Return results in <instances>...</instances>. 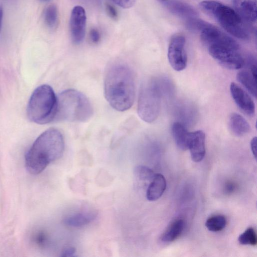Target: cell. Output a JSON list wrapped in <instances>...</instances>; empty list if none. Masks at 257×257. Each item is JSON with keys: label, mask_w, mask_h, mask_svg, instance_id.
<instances>
[{"label": "cell", "mask_w": 257, "mask_h": 257, "mask_svg": "<svg viewBox=\"0 0 257 257\" xmlns=\"http://www.w3.org/2000/svg\"><path fill=\"white\" fill-rule=\"evenodd\" d=\"M236 184L232 181L226 182L223 187L224 192L227 194H232L236 191Z\"/></svg>", "instance_id": "26"}, {"label": "cell", "mask_w": 257, "mask_h": 257, "mask_svg": "<svg viewBox=\"0 0 257 257\" xmlns=\"http://www.w3.org/2000/svg\"><path fill=\"white\" fill-rule=\"evenodd\" d=\"M236 78L254 98H256V78L250 71L243 70L239 71L236 75Z\"/></svg>", "instance_id": "19"}, {"label": "cell", "mask_w": 257, "mask_h": 257, "mask_svg": "<svg viewBox=\"0 0 257 257\" xmlns=\"http://www.w3.org/2000/svg\"><path fill=\"white\" fill-rule=\"evenodd\" d=\"M63 135L58 130L49 128L41 134L25 156V166L31 174L41 173L51 163L59 159L64 150Z\"/></svg>", "instance_id": "2"}, {"label": "cell", "mask_w": 257, "mask_h": 257, "mask_svg": "<svg viewBox=\"0 0 257 257\" xmlns=\"http://www.w3.org/2000/svg\"><path fill=\"white\" fill-rule=\"evenodd\" d=\"M228 125L231 132L237 137L243 136L250 131V126L246 120L235 112L230 115Z\"/></svg>", "instance_id": "15"}, {"label": "cell", "mask_w": 257, "mask_h": 257, "mask_svg": "<svg viewBox=\"0 0 257 257\" xmlns=\"http://www.w3.org/2000/svg\"><path fill=\"white\" fill-rule=\"evenodd\" d=\"M161 91L157 79L151 78L141 86L138 103V113L144 121L152 123L159 115L161 109Z\"/></svg>", "instance_id": "7"}, {"label": "cell", "mask_w": 257, "mask_h": 257, "mask_svg": "<svg viewBox=\"0 0 257 257\" xmlns=\"http://www.w3.org/2000/svg\"><path fill=\"white\" fill-rule=\"evenodd\" d=\"M238 240L241 244L255 245L257 244L256 231L253 227H249L239 236Z\"/></svg>", "instance_id": "23"}, {"label": "cell", "mask_w": 257, "mask_h": 257, "mask_svg": "<svg viewBox=\"0 0 257 257\" xmlns=\"http://www.w3.org/2000/svg\"><path fill=\"white\" fill-rule=\"evenodd\" d=\"M116 5L124 9L132 7L135 3V0H111Z\"/></svg>", "instance_id": "27"}, {"label": "cell", "mask_w": 257, "mask_h": 257, "mask_svg": "<svg viewBox=\"0 0 257 257\" xmlns=\"http://www.w3.org/2000/svg\"><path fill=\"white\" fill-rule=\"evenodd\" d=\"M86 26V12L82 6H75L71 12L69 21L70 36L74 44L81 43L85 37Z\"/></svg>", "instance_id": "9"}, {"label": "cell", "mask_w": 257, "mask_h": 257, "mask_svg": "<svg viewBox=\"0 0 257 257\" xmlns=\"http://www.w3.org/2000/svg\"><path fill=\"white\" fill-rule=\"evenodd\" d=\"M206 46L211 57L226 68L239 69L245 64L238 43L224 32L218 35Z\"/></svg>", "instance_id": "6"}, {"label": "cell", "mask_w": 257, "mask_h": 257, "mask_svg": "<svg viewBox=\"0 0 257 257\" xmlns=\"http://www.w3.org/2000/svg\"><path fill=\"white\" fill-rule=\"evenodd\" d=\"M166 188L165 177L161 174H156L149 183L146 191V197L149 201H156L160 198Z\"/></svg>", "instance_id": "13"}, {"label": "cell", "mask_w": 257, "mask_h": 257, "mask_svg": "<svg viewBox=\"0 0 257 257\" xmlns=\"http://www.w3.org/2000/svg\"><path fill=\"white\" fill-rule=\"evenodd\" d=\"M41 1H43V2H48V1H49L50 0H40Z\"/></svg>", "instance_id": "32"}, {"label": "cell", "mask_w": 257, "mask_h": 257, "mask_svg": "<svg viewBox=\"0 0 257 257\" xmlns=\"http://www.w3.org/2000/svg\"><path fill=\"white\" fill-rule=\"evenodd\" d=\"M171 131L178 148L183 151L187 150L189 132L186 127L179 122H174L172 125Z\"/></svg>", "instance_id": "17"}, {"label": "cell", "mask_w": 257, "mask_h": 257, "mask_svg": "<svg viewBox=\"0 0 257 257\" xmlns=\"http://www.w3.org/2000/svg\"><path fill=\"white\" fill-rule=\"evenodd\" d=\"M162 1H167V0H162Z\"/></svg>", "instance_id": "33"}, {"label": "cell", "mask_w": 257, "mask_h": 257, "mask_svg": "<svg viewBox=\"0 0 257 257\" xmlns=\"http://www.w3.org/2000/svg\"><path fill=\"white\" fill-rule=\"evenodd\" d=\"M43 18L45 24L50 29H54L58 23V10L56 6L51 4L48 6L43 13Z\"/></svg>", "instance_id": "20"}, {"label": "cell", "mask_w": 257, "mask_h": 257, "mask_svg": "<svg viewBox=\"0 0 257 257\" xmlns=\"http://www.w3.org/2000/svg\"><path fill=\"white\" fill-rule=\"evenodd\" d=\"M230 91L239 108L246 115L253 116L255 113V104L248 93L234 82L231 83Z\"/></svg>", "instance_id": "10"}, {"label": "cell", "mask_w": 257, "mask_h": 257, "mask_svg": "<svg viewBox=\"0 0 257 257\" xmlns=\"http://www.w3.org/2000/svg\"><path fill=\"white\" fill-rule=\"evenodd\" d=\"M3 17H4V9L0 5V32L1 31L3 25Z\"/></svg>", "instance_id": "31"}, {"label": "cell", "mask_w": 257, "mask_h": 257, "mask_svg": "<svg viewBox=\"0 0 257 257\" xmlns=\"http://www.w3.org/2000/svg\"><path fill=\"white\" fill-rule=\"evenodd\" d=\"M226 222V219L224 216L215 215L207 219L205 226L209 230L217 232L222 230L225 227Z\"/></svg>", "instance_id": "21"}, {"label": "cell", "mask_w": 257, "mask_h": 257, "mask_svg": "<svg viewBox=\"0 0 257 257\" xmlns=\"http://www.w3.org/2000/svg\"><path fill=\"white\" fill-rule=\"evenodd\" d=\"M92 106L87 97L75 89H67L57 96V104L53 121L83 122L93 114Z\"/></svg>", "instance_id": "3"}, {"label": "cell", "mask_w": 257, "mask_h": 257, "mask_svg": "<svg viewBox=\"0 0 257 257\" xmlns=\"http://www.w3.org/2000/svg\"><path fill=\"white\" fill-rule=\"evenodd\" d=\"M76 250L73 247H68L65 248L62 252L61 256L63 257H71L75 256Z\"/></svg>", "instance_id": "29"}, {"label": "cell", "mask_w": 257, "mask_h": 257, "mask_svg": "<svg viewBox=\"0 0 257 257\" xmlns=\"http://www.w3.org/2000/svg\"><path fill=\"white\" fill-rule=\"evenodd\" d=\"M33 241L37 245L43 246L46 243L47 236L44 232L42 231H38L33 236Z\"/></svg>", "instance_id": "24"}, {"label": "cell", "mask_w": 257, "mask_h": 257, "mask_svg": "<svg viewBox=\"0 0 257 257\" xmlns=\"http://www.w3.org/2000/svg\"><path fill=\"white\" fill-rule=\"evenodd\" d=\"M168 58L171 67L177 71L184 70L187 64L185 38L179 33L173 35L168 49Z\"/></svg>", "instance_id": "8"}, {"label": "cell", "mask_w": 257, "mask_h": 257, "mask_svg": "<svg viewBox=\"0 0 257 257\" xmlns=\"http://www.w3.org/2000/svg\"><path fill=\"white\" fill-rule=\"evenodd\" d=\"M199 6L231 35L240 39H248L249 33L243 21L233 9L215 1H204Z\"/></svg>", "instance_id": "4"}, {"label": "cell", "mask_w": 257, "mask_h": 257, "mask_svg": "<svg viewBox=\"0 0 257 257\" xmlns=\"http://www.w3.org/2000/svg\"><path fill=\"white\" fill-rule=\"evenodd\" d=\"M135 177L141 182H148L153 180L156 174L150 168L144 166H138L134 170Z\"/></svg>", "instance_id": "22"}, {"label": "cell", "mask_w": 257, "mask_h": 257, "mask_svg": "<svg viewBox=\"0 0 257 257\" xmlns=\"http://www.w3.org/2000/svg\"><path fill=\"white\" fill-rule=\"evenodd\" d=\"M89 36L91 41L94 44H97L100 40L101 35L99 31L96 28L90 30Z\"/></svg>", "instance_id": "25"}, {"label": "cell", "mask_w": 257, "mask_h": 257, "mask_svg": "<svg viewBox=\"0 0 257 257\" xmlns=\"http://www.w3.org/2000/svg\"><path fill=\"white\" fill-rule=\"evenodd\" d=\"M168 9L175 15L187 20L197 17L196 11L190 5L181 1L173 0L168 2Z\"/></svg>", "instance_id": "14"}, {"label": "cell", "mask_w": 257, "mask_h": 257, "mask_svg": "<svg viewBox=\"0 0 257 257\" xmlns=\"http://www.w3.org/2000/svg\"><path fill=\"white\" fill-rule=\"evenodd\" d=\"M185 221L178 218L173 220L162 233L161 239L164 242H171L177 238L183 232Z\"/></svg>", "instance_id": "18"}, {"label": "cell", "mask_w": 257, "mask_h": 257, "mask_svg": "<svg viewBox=\"0 0 257 257\" xmlns=\"http://www.w3.org/2000/svg\"><path fill=\"white\" fill-rule=\"evenodd\" d=\"M205 134L201 130L189 133L188 149L192 160L195 162L201 161L205 154Z\"/></svg>", "instance_id": "11"}, {"label": "cell", "mask_w": 257, "mask_h": 257, "mask_svg": "<svg viewBox=\"0 0 257 257\" xmlns=\"http://www.w3.org/2000/svg\"><path fill=\"white\" fill-rule=\"evenodd\" d=\"M234 11L241 19L249 23L256 21V0H232Z\"/></svg>", "instance_id": "12"}, {"label": "cell", "mask_w": 257, "mask_h": 257, "mask_svg": "<svg viewBox=\"0 0 257 257\" xmlns=\"http://www.w3.org/2000/svg\"><path fill=\"white\" fill-rule=\"evenodd\" d=\"M250 147L252 153L256 159V137L253 138L250 142Z\"/></svg>", "instance_id": "30"}, {"label": "cell", "mask_w": 257, "mask_h": 257, "mask_svg": "<svg viewBox=\"0 0 257 257\" xmlns=\"http://www.w3.org/2000/svg\"><path fill=\"white\" fill-rule=\"evenodd\" d=\"M57 96L47 84L38 87L32 94L27 106V115L32 121L45 124L54 120Z\"/></svg>", "instance_id": "5"}, {"label": "cell", "mask_w": 257, "mask_h": 257, "mask_svg": "<svg viewBox=\"0 0 257 257\" xmlns=\"http://www.w3.org/2000/svg\"><path fill=\"white\" fill-rule=\"evenodd\" d=\"M105 9L108 15L113 19H117L118 13L116 9L111 5L106 4Z\"/></svg>", "instance_id": "28"}, {"label": "cell", "mask_w": 257, "mask_h": 257, "mask_svg": "<svg viewBox=\"0 0 257 257\" xmlns=\"http://www.w3.org/2000/svg\"><path fill=\"white\" fill-rule=\"evenodd\" d=\"M96 216L94 212H81L73 214L64 218L65 225L73 227H79L89 224Z\"/></svg>", "instance_id": "16"}, {"label": "cell", "mask_w": 257, "mask_h": 257, "mask_svg": "<svg viewBox=\"0 0 257 257\" xmlns=\"http://www.w3.org/2000/svg\"><path fill=\"white\" fill-rule=\"evenodd\" d=\"M104 91L113 108L119 111L130 109L135 97V77L130 67L122 63L110 66L105 75Z\"/></svg>", "instance_id": "1"}]
</instances>
